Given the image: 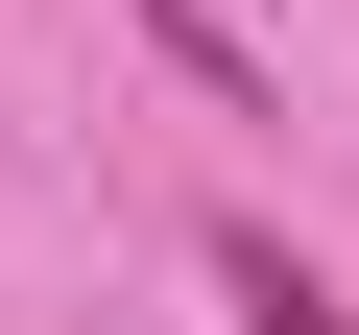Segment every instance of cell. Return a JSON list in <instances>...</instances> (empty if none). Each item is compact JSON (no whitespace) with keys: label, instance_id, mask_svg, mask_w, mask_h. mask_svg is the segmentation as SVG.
Wrapping results in <instances>:
<instances>
[{"label":"cell","instance_id":"1","mask_svg":"<svg viewBox=\"0 0 359 335\" xmlns=\"http://www.w3.org/2000/svg\"><path fill=\"white\" fill-rule=\"evenodd\" d=\"M216 311H240V335H359V311H335V287H311L264 216H216Z\"/></svg>","mask_w":359,"mask_h":335}]
</instances>
